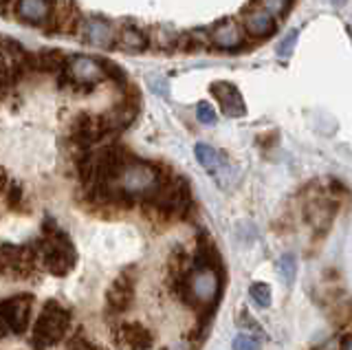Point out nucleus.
<instances>
[{
    "mask_svg": "<svg viewBox=\"0 0 352 350\" xmlns=\"http://www.w3.org/2000/svg\"><path fill=\"white\" fill-rule=\"evenodd\" d=\"M119 188L126 196H154L161 188V179L157 170L148 163H126L124 170L119 172Z\"/></svg>",
    "mask_w": 352,
    "mask_h": 350,
    "instance_id": "1",
    "label": "nucleus"
},
{
    "mask_svg": "<svg viewBox=\"0 0 352 350\" xmlns=\"http://www.w3.org/2000/svg\"><path fill=\"white\" fill-rule=\"evenodd\" d=\"M71 317L60 304H47L40 313V320L36 324V331H33V346L36 348H49L55 342H60L64 337L66 328H69Z\"/></svg>",
    "mask_w": 352,
    "mask_h": 350,
    "instance_id": "2",
    "label": "nucleus"
},
{
    "mask_svg": "<svg viewBox=\"0 0 352 350\" xmlns=\"http://www.w3.org/2000/svg\"><path fill=\"white\" fill-rule=\"evenodd\" d=\"M44 265H47L55 276H66L75 265V251L71 240L62 234V229H53L44 240Z\"/></svg>",
    "mask_w": 352,
    "mask_h": 350,
    "instance_id": "3",
    "label": "nucleus"
},
{
    "mask_svg": "<svg viewBox=\"0 0 352 350\" xmlns=\"http://www.w3.org/2000/svg\"><path fill=\"white\" fill-rule=\"evenodd\" d=\"M31 315V298L25 295V298H14L7 300L5 304H0V337L7 335H20L25 333L27 322Z\"/></svg>",
    "mask_w": 352,
    "mask_h": 350,
    "instance_id": "4",
    "label": "nucleus"
},
{
    "mask_svg": "<svg viewBox=\"0 0 352 350\" xmlns=\"http://www.w3.org/2000/svg\"><path fill=\"white\" fill-rule=\"evenodd\" d=\"M185 291H187V300L194 304H216L220 295L216 271H209V269L196 271L194 276L187 280Z\"/></svg>",
    "mask_w": 352,
    "mask_h": 350,
    "instance_id": "5",
    "label": "nucleus"
},
{
    "mask_svg": "<svg viewBox=\"0 0 352 350\" xmlns=\"http://www.w3.org/2000/svg\"><path fill=\"white\" fill-rule=\"evenodd\" d=\"M64 73L69 75V80L73 84H84V86H95L97 82H102L106 78L102 60H93L86 56H77V58L66 60Z\"/></svg>",
    "mask_w": 352,
    "mask_h": 350,
    "instance_id": "6",
    "label": "nucleus"
},
{
    "mask_svg": "<svg viewBox=\"0 0 352 350\" xmlns=\"http://www.w3.org/2000/svg\"><path fill=\"white\" fill-rule=\"evenodd\" d=\"M117 346L121 350H148L152 346V335L139 322H126L117 331Z\"/></svg>",
    "mask_w": 352,
    "mask_h": 350,
    "instance_id": "7",
    "label": "nucleus"
},
{
    "mask_svg": "<svg viewBox=\"0 0 352 350\" xmlns=\"http://www.w3.org/2000/svg\"><path fill=\"white\" fill-rule=\"evenodd\" d=\"M212 95L220 102V108L227 117H242L247 113L245 100H242L240 91L229 82H214L212 84Z\"/></svg>",
    "mask_w": 352,
    "mask_h": 350,
    "instance_id": "8",
    "label": "nucleus"
},
{
    "mask_svg": "<svg viewBox=\"0 0 352 350\" xmlns=\"http://www.w3.org/2000/svg\"><path fill=\"white\" fill-rule=\"evenodd\" d=\"M31 269V258L22 247H0V273L5 276H22Z\"/></svg>",
    "mask_w": 352,
    "mask_h": 350,
    "instance_id": "9",
    "label": "nucleus"
},
{
    "mask_svg": "<svg viewBox=\"0 0 352 350\" xmlns=\"http://www.w3.org/2000/svg\"><path fill=\"white\" fill-rule=\"evenodd\" d=\"M80 34H82L84 42H88V45H93V47L108 49L115 42L113 27H110L102 18H88L86 23L82 25Z\"/></svg>",
    "mask_w": 352,
    "mask_h": 350,
    "instance_id": "10",
    "label": "nucleus"
},
{
    "mask_svg": "<svg viewBox=\"0 0 352 350\" xmlns=\"http://www.w3.org/2000/svg\"><path fill=\"white\" fill-rule=\"evenodd\" d=\"M53 3L51 0H18L16 14L29 25H44L51 18Z\"/></svg>",
    "mask_w": 352,
    "mask_h": 350,
    "instance_id": "11",
    "label": "nucleus"
},
{
    "mask_svg": "<svg viewBox=\"0 0 352 350\" xmlns=\"http://www.w3.org/2000/svg\"><path fill=\"white\" fill-rule=\"evenodd\" d=\"M212 42L223 51H238L245 45V38H242V29L234 23V20H225L223 25H218L212 34Z\"/></svg>",
    "mask_w": 352,
    "mask_h": 350,
    "instance_id": "12",
    "label": "nucleus"
},
{
    "mask_svg": "<svg viewBox=\"0 0 352 350\" xmlns=\"http://www.w3.org/2000/svg\"><path fill=\"white\" fill-rule=\"evenodd\" d=\"M132 295H135V284H132V278L128 273H124L119 280H115V284L108 291V306L115 313L126 311L132 302Z\"/></svg>",
    "mask_w": 352,
    "mask_h": 350,
    "instance_id": "13",
    "label": "nucleus"
},
{
    "mask_svg": "<svg viewBox=\"0 0 352 350\" xmlns=\"http://www.w3.org/2000/svg\"><path fill=\"white\" fill-rule=\"evenodd\" d=\"M275 18L271 14H267L262 9V12H251L247 14L245 18V29L249 31L251 36H256V38H269L275 34Z\"/></svg>",
    "mask_w": 352,
    "mask_h": 350,
    "instance_id": "14",
    "label": "nucleus"
},
{
    "mask_svg": "<svg viewBox=\"0 0 352 350\" xmlns=\"http://www.w3.org/2000/svg\"><path fill=\"white\" fill-rule=\"evenodd\" d=\"M33 64H36V69H40V71H60L62 67H66V60L60 51L44 49L33 58Z\"/></svg>",
    "mask_w": 352,
    "mask_h": 350,
    "instance_id": "15",
    "label": "nucleus"
},
{
    "mask_svg": "<svg viewBox=\"0 0 352 350\" xmlns=\"http://www.w3.org/2000/svg\"><path fill=\"white\" fill-rule=\"evenodd\" d=\"M119 45L132 51V53H139L148 47V38L141 34L139 29H132V27H126L124 31L119 34Z\"/></svg>",
    "mask_w": 352,
    "mask_h": 350,
    "instance_id": "16",
    "label": "nucleus"
},
{
    "mask_svg": "<svg viewBox=\"0 0 352 350\" xmlns=\"http://www.w3.org/2000/svg\"><path fill=\"white\" fill-rule=\"evenodd\" d=\"M194 155L198 159V163L209 172V174H216L218 166H220V155L212 148V146H207V144H196L194 148Z\"/></svg>",
    "mask_w": 352,
    "mask_h": 350,
    "instance_id": "17",
    "label": "nucleus"
},
{
    "mask_svg": "<svg viewBox=\"0 0 352 350\" xmlns=\"http://www.w3.org/2000/svg\"><path fill=\"white\" fill-rule=\"evenodd\" d=\"M249 295L258 306H262V309H267V306L271 304V287L267 282H253L251 289H249Z\"/></svg>",
    "mask_w": 352,
    "mask_h": 350,
    "instance_id": "18",
    "label": "nucleus"
},
{
    "mask_svg": "<svg viewBox=\"0 0 352 350\" xmlns=\"http://www.w3.org/2000/svg\"><path fill=\"white\" fill-rule=\"evenodd\" d=\"M278 271H280V276L284 278L286 284H293V280H295V258L291 254L282 256L278 262Z\"/></svg>",
    "mask_w": 352,
    "mask_h": 350,
    "instance_id": "19",
    "label": "nucleus"
},
{
    "mask_svg": "<svg viewBox=\"0 0 352 350\" xmlns=\"http://www.w3.org/2000/svg\"><path fill=\"white\" fill-rule=\"evenodd\" d=\"M297 38H300V31L293 29L291 34L280 42V47H278V56H280L282 60H286V58H289L291 53H293V49H295V45H297Z\"/></svg>",
    "mask_w": 352,
    "mask_h": 350,
    "instance_id": "20",
    "label": "nucleus"
},
{
    "mask_svg": "<svg viewBox=\"0 0 352 350\" xmlns=\"http://www.w3.org/2000/svg\"><path fill=\"white\" fill-rule=\"evenodd\" d=\"M196 117H198V122L205 124V126H214L216 124V111L212 106H209L207 102H201L196 106Z\"/></svg>",
    "mask_w": 352,
    "mask_h": 350,
    "instance_id": "21",
    "label": "nucleus"
},
{
    "mask_svg": "<svg viewBox=\"0 0 352 350\" xmlns=\"http://www.w3.org/2000/svg\"><path fill=\"white\" fill-rule=\"evenodd\" d=\"M148 84H150V89H152L154 93H157L159 97H168V95H170L168 80L159 78V75H150V78H148Z\"/></svg>",
    "mask_w": 352,
    "mask_h": 350,
    "instance_id": "22",
    "label": "nucleus"
},
{
    "mask_svg": "<svg viewBox=\"0 0 352 350\" xmlns=\"http://www.w3.org/2000/svg\"><path fill=\"white\" fill-rule=\"evenodd\" d=\"M231 348H234V350H260V346H258L256 339L249 337V335H242V333L234 339V344H231Z\"/></svg>",
    "mask_w": 352,
    "mask_h": 350,
    "instance_id": "23",
    "label": "nucleus"
},
{
    "mask_svg": "<svg viewBox=\"0 0 352 350\" xmlns=\"http://www.w3.org/2000/svg\"><path fill=\"white\" fill-rule=\"evenodd\" d=\"M69 350H95V348H93V344L88 342L86 337L77 335V337H73V339H71V344H69Z\"/></svg>",
    "mask_w": 352,
    "mask_h": 350,
    "instance_id": "24",
    "label": "nucleus"
},
{
    "mask_svg": "<svg viewBox=\"0 0 352 350\" xmlns=\"http://www.w3.org/2000/svg\"><path fill=\"white\" fill-rule=\"evenodd\" d=\"M238 324H240V326H249V328H253V331H260V326L251 322V317H249L247 311H242V320H238Z\"/></svg>",
    "mask_w": 352,
    "mask_h": 350,
    "instance_id": "25",
    "label": "nucleus"
},
{
    "mask_svg": "<svg viewBox=\"0 0 352 350\" xmlns=\"http://www.w3.org/2000/svg\"><path fill=\"white\" fill-rule=\"evenodd\" d=\"M341 350H352V337H344V342H341Z\"/></svg>",
    "mask_w": 352,
    "mask_h": 350,
    "instance_id": "26",
    "label": "nucleus"
},
{
    "mask_svg": "<svg viewBox=\"0 0 352 350\" xmlns=\"http://www.w3.org/2000/svg\"><path fill=\"white\" fill-rule=\"evenodd\" d=\"M5 181H7V174H5V170H0V192L5 188Z\"/></svg>",
    "mask_w": 352,
    "mask_h": 350,
    "instance_id": "27",
    "label": "nucleus"
},
{
    "mask_svg": "<svg viewBox=\"0 0 352 350\" xmlns=\"http://www.w3.org/2000/svg\"><path fill=\"white\" fill-rule=\"evenodd\" d=\"M0 3H7V0H0Z\"/></svg>",
    "mask_w": 352,
    "mask_h": 350,
    "instance_id": "28",
    "label": "nucleus"
}]
</instances>
